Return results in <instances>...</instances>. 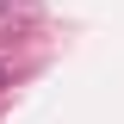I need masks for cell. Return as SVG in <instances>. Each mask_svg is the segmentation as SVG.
I'll return each instance as SVG.
<instances>
[{
    "mask_svg": "<svg viewBox=\"0 0 124 124\" xmlns=\"http://www.w3.org/2000/svg\"><path fill=\"white\" fill-rule=\"evenodd\" d=\"M0 87H6V68H0Z\"/></svg>",
    "mask_w": 124,
    "mask_h": 124,
    "instance_id": "6da1fadb",
    "label": "cell"
}]
</instances>
